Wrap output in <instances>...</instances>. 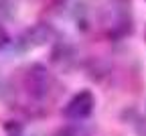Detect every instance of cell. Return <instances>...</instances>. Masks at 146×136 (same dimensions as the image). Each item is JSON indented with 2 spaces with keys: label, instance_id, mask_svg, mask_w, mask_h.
Listing matches in <instances>:
<instances>
[{
  "label": "cell",
  "instance_id": "1",
  "mask_svg": "<svg viewBox=\"0 0 146 136\" xmlns=\"http://www.w3.org/2000/svg\"><path fill=\"white\" fill-rule=\"evenodd\" d=\"M51 83H53V77L49 73V69L41 63H35L27 69V75H25V85L29 89V93L33 98H45L51 89Z\"/></svg>",
  "mask_w": 146,
  "mask_h": 136
},
{
  "label": "cell",
  "instance_id": "2",
  "mask_svg": "<svg viewBox=\"0 0 146 136\" xmlns=\"http://www.w3.org/2000/svg\"><path fill=\"white\" fill-rule=\"evenodd\" d=\"M55 39V29L49 23H36L31 29H27L21 37V47L23 49H36V47H45Z\"/></svg>",
  "mask_w": 146,
  "mask_h": 136
},
{
  "label": "cell",
  "instance_id": "3",
  "mask_svg": "<svg viewBox=\"0 0 146 136\" xmlns=\"http://www.w3.org/2000/svg\"><path fill=\"white\" fill-rule=\"evenodd\" d=\"M94 106H96V100L91 95V91H79L67 102L65 116L71 120H83L94 112Z\"/></svg>",
  "mask_w": 146,
  "mask_h": 136
},
{
  "label": "cell",
  "instance_id": "4",
  "mask_svg": "<svg viewBox=\"0 0 146 136\" xmlns=\"http://www.w3.org/2000/svg\"><path fill=\"white\" fill-rule=\"evenodd\" d=\"M14 14H16V2L14 0H0V25L4 21H10Z\"/></svg>",
  "mask_w": 146,
  "mask_h": 136
},
{
  "label": "cell",
  "instance_id": "5",
  "mask_svg": "<svg viewBox=\"0 0 146 136\" xmlns=\"http://www.w3.org/2000/svg\"><path fill=\"white\" fill-rule=\"evenodd\" d=\"M8 45V33H6V29L0 25V49L2 47H6Z\"/></svg>",
  "mask_w": 146,
  "mask_h": 136
},
{
  "label": "cell",
  "instance_id": "6",
  "mask_svg": "<svg viewBox=\"0 0 146 136\" xmlns=\"http://www.w3.org/2000/svg\"><path fill=\"white\" fill-rule=\"evenodd\" d=\"M136 132H138V136H146V118H142L136 124Z\"/></svg>",
  "mask_w": 146,
  "mask_h": 136
}]
</instances>
